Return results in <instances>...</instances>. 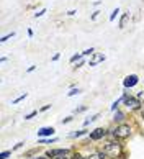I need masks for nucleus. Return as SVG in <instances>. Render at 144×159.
Wrapping results in <instances>:
<instances>
[{
    "instance_id": "4",
    "label": "nucleus",
    "mask_w": 144,
    "mask_h": 159,
    "mask_svg": "<svg viewBox=\"0 0 144 159\" xmlns=\"http://www.w3.org/2000/svg\"><path fill=\"white\" fill-rule=\"evenodd\" d=\"M124 87L128 89V87H134L136 84H137V75H134V74H131V75H128V77L124 79Z\"/></svg>"
},
{
    "instance_id": "10",
    "label": "nucleus",
    "mask_w": 144,
    "mask_h": 159,
    "mask_svg": "<svg viewBox=\"0 0 144 159\" xmlns=\"http://www.w3.org/2000/svg\"><path fill=\"white\" fill-rule=\"evenodd\" d=\"M128 18H129V13H124L123 18H121V21H119V28H124V26H126V21H128Z\"/></svg>"
},
{
    "instance_id": "1",
    "label": "nucleus",
    "mask_w": 144,
    "mask_h": 159,
    "mask_svg": "<svg viewBox=\"0 0 144 159\" xmlns=\"http://www.w3.org/2000/svg\"><path fill=\"white\" fill-rule=\"evenodd\" d=\"M105 152L111 157H116V156H119V152H121V146L118 143H108L105 146Z\"/></svg>"
},
{
    "instance_id": "20",
    "label": "nucleus",
    "mask_w": 144,
    "mask_h": 159,
    "mask_svg": "<svg viewBox=\"0 0 144 159\" xmlns=\"http://www.w3.org/2000/svg\"><path fill=\"white\" fill-rule=\"evenodd\" d=\"M39 143H56V138H52V139H39Z\"/></svg>"
},
{
    "instance_id": "23",
    "label": "nucleus",
    "mask_w": 144,
    "mask_h": 159,
    "mask_svg": "<svg viewBox=\"0 0 144 159\" xmlns=\"http://www.w3.org/2000/svg\"><path fill=\"white\" fill-rule=\"evenodd\" d=\"M49 107H51V105H44V107L41 108V111H46V110H49Z\"/></svg>"
},
{
    "instance_id": "28",
    "label": "nucleus",
    "mask_w": 144,
    "mask_h": 159,
    "mask_svg": "<svg viewBox=\"0 0 144 159\" xmlns=\"http://www.w3.org/2000/svg\"><path fill=\"white\" fill-rule=\"evenodd\" d=\"M36 159H46V157H36Z\"/></svg>"
},
{
    "instance_id": "21",
    "label": "nucleus",
    "mask_w": 144,
    "mask_h": 159,
    "mask_svg": "<svg viewBox=\"0 0 144 159\" xmlns=\"http://www.w3.org/2000/svg\"><path fill=\"white\" fill-rule=\"evenodd\" d=\"M82 54H83V56H87V54H93V48H90V49H85V51L82 52Z\"/></svg>"
},
{
    "instance_id": "18",
    "label": "nucleus",
    "mask_w": 144,
    "mask_h": 159,
    "mask_svg": "<svg viewBox=\"0 0 144 159\" xmlns=\"http://www.w3.org/2000/svg\"><path fill=\"white\" fill-rule=\"evenodd\" d=\"M36 113H38V111H36V110H34V111H31V113H28V115L25 116V120H31V118H33V116H34Z\"/></svg>"
},
{
    "instance_id": "3",
    "label": "nucleus",
    "mask_w": 144,
    "mask_h": 159,
    "mask_svg": "<svg viewBox=\"0 0 144 159\" xmlns=\"http://www.w3.org/2000/svg\"><path fill=\"white\" fill-rule=\"evenodd\" d=\"M106 134V129L103 128H97V129H93L92 133H90V139H93V141H97V139H101Z\"/></svg>"
},
{
    "instance_id": "8",
    "label": "nucleus",
    "mask_w": 144,
    "mask_h": 159,
    "mask_svg": "<svg viewBox=\"0 0 144 159\" xmlns=\"http://www.w3.org/2000/svg\"><path fill=\"white\" fill-rule=\"evenodd\" d=\"M123 100H124V103L128 105V107H131V108H136L137 105H139V100H137V98H131V97L128 98V97L124 95V97H123Z\"/></svg>"
},
{
    "instance_id": "12",
    "label": "nucleus",
    "mask_w": 144,
    "mask_h": 159,
    "mask_svg": "<svg viewBox=\"0 0 144 159\" xmlns=\"http://www.w3.org/2000/svg\"><path fill=\"white\" fill-rule=\"evenodd\" d=\"M87 133V129H82V131H77V133H72L70 136L72 138H77V136H82V134H85Z\"/></svg>"
},
{
    "instance_id": "25",
    "label": "nucleus",
    "mask_w": 144,
    "mask_h": 159,
    "mask_svg": "<svg viewBox=\"0 0 144 159\" xmlns=\"http://www.w3.org/2000/svg\"><path fill=\"white\" fill-rule=\"evenodd\" d=\"M72 120V116H67V118H65V120H62V123H69Z\"/></svg>"
},
{
    "instance_id": "22",
    "label": "nucleus",
    "mask_w": 144,
    "mask_h": 159,
    "mask_svg": "<svg viewBox=\"0 0 144 159\" xmlns=\"http://www.w3.org/2000/svg\"><path fill=\"white\" fill-rule=\"evenodd\" d=\"M44 13H46V8H43V10L39 11V13H36L34 16H36V18H38V16H41V15H44Z\"/></svg>"
},
{
    "instance_id": "14",
    "label": "nucleus",
    "mask_w": 144,
    "mask_h": 159,
    "mask_svg": "<svg viewBox=\"0 0 144 159\" xmlns=\"http://www.w3.org/2000/svg\"><path fill=\"white\" fill-rule=\"evenodd\" d=\"M82 56H83L82 52H80V54H75V56H72V57H70V62H75V61H79Z\"/></svg>"
},
{
    "instance_id": "27",
    "label": "nucleus",
    "mask_w": 144,
    "mask_h": 159,
    "mask_svg": "<svg viewBox=\"0 0 144 159\" xmlns=\"http://www.w3.org/2000/svg\"><path fill=\"white\" fill-rule=\"evenodd\" d=\"M54 159H69V157H64V156H57V157H54Z\"/></svg>"
},
{
    "instance_id": "19",
    "label": "nucleus",
    "mask_w": 144,
    "mask_h": 159,
    "mask_svg": "<svg viewBox=\"0 0 144 159\" xmlns=\"http://www.w3.org/2000/svg\"><path fill=\"white\" fill-rule=\"evenodd\" d=\"M25 97H26V93H23V95H20L18 98H15V100H13V103H18V102H21V100L25 98Z\"/></svg>"
},
{
    "instance_id": "17",
    "label": "nucleus",
    "mask_w": 144,
    "mask_h": 159,
    "mask_svg": "<svg viewBox=\"0 0 144 159\" xmlns=\"http://www.w3.org/2000/svg\"><path fill=\"white\" fill-rule=\"evenodd\" d=\"M118 13H119V10H118V8H116V10H113V13L110 15V21H113V20H115V16H116Z\"/></svg>"
},
{
    "instance_id": "15",
    "label": "nucleus",
    "mask_w": 144,
    "mask_h": 159,
    "mask_svg": "<svg viewBox=\"0 0 144 159\" xmlns=\"http://www.w3.org/2000/svg\"><path fill=\"white\" fill-rule=\"evenodd\" d=\"M77 93H80V90H79V89H72V90L67 93V95H69V97H74V95H77Z\"/></svg>"
},
{
    "instance_id": "26",
    "label": "nucleus",
    "mask_w": 144,
    "mask_h": 159,
    "mask_svg": "<svg viewBox=\"0 0 144 159\" xmlns=\"http://www.w3.org/2000/svg\"><path fill=\"white\" fill-rule=\"evenodd\" d=\"M74 159H85V157H82L80 154H77V156H74Z\"/></svg>"
},
{
    "instance_id": "24",
    "label": "nucleus",
    "mask_w": 144,
    "mask_h": 159,
    "mask_svg": "<svg viewBox=\"0 0 144 159\" xmlns=\"http://www.w3.org/2000/svg\"><path fill=\"white\" fill-rule=\"evenodd\" d=\"M118 103H119V102H115V103H113V107H111V110H116V108H118Z\"/></svg>"
},
{
    "instance_id": "5",
    "label": "nucleus",
    "mask_w": 144,
    "mask_h": 159,
    "mask_svg": "<svg viewBox=\"0 0 144 159\" xmlns=\"http://www.w3.org/2000/svg\"><path fill=\"white\" fill-rule=\"evenodd\" d=\"M67 149H52L46 152V157H57V156H65L67 154Z\"/></svg>"
},
{
    "instance_id": "16",
    "label": "nucleus",
    "mask_w": 144,
    "mask_h": 159,
    "mask_svg": "<svg viewBox=\"0 0 144 159\" xmlns=\"http://www.w3.org/2000/svg\"><path fill=\"white\" fill-rule=\"evenodd\" d=\"M10 154H11V151H3L2 154H0V159H7Z\"/></svg>"
},
{
    "instance_id": "2",
    "label": "nucleus",
    "mask_w": 144,
    "mask_h": 159,
    "mask_svg": "<svg viewBox=\"0 0 144 159\" xmlns=\"http://www.w3.org/2000/svg\"><path fill=\"white\" fill-rule=\"evenodd\" d=\"M129 134H131V128H129V125H119V126L115 129V136L119 138V139L128 138Z\"/></svg>"
},
{
    "instance_id": "7",
    "label": "nucleus",
    "mask_w": 144,
    "mask_h": 159,
    "mask_svg": "<svg viewBox=\"0 0 144 159\" xmlns=\"http://www.w3.org/2000/svg\"><path fill=\"white\" fill-rule=\"evenodd\" d=\"M101 61H105V54H93V57L88 61V66H97Z\"/></svg>"
},
{
    "instance_id": "29",
    "label": "nucleus",
    "mask_w": 144,
    "mask_h": 159,
    "mask_svg": "<svg viewBox=\"0 0 144 159\" xmlns=\"http://www.w3.org/2000/svg\"><path fill=\"white\" fill-rule=\"evenodd\" d=\"M142 118H144V108H142Z\"/></svg>"
},
{
    "instance_id": "11",
    "label": "nucleus",
    "mask_w": 144,
    "mask_h": 159,
    "mask_svg": "<svg viewBox=\"0 0 144 159\" xmlns=\"http://www.w3.org/2000/svg\"><path fill=\"white\" fill-rule=\"evenodd\" d=\"M124 120V115L123 113H119V111H116V115H115V121H123Z\"/></svg>"
},
{
    "instance_id": "6",
    "label": "nucleus",
    "mask_w": 144,
    "mask_h": 159,
    "mask_svg": "<svg viewBox=\"0 0 144 159\" xmlns=\"http://www.w3.org/2000/svg\"><path fill=\"white\" fill-rule=\"evenodd\" d=\"M54 129L52 126H46V128H41L38 129V136H51V134H54Z\"/></svg>"
},
{
    "instance_id": "9",
    "label": "nucleus",
    "mask_w": 144,
    "mask_h": 159,
    "mask_svg": "<svg viewBox=\"0 0 144 159\" xmlns=\"http://www.w3.org/2000/svg\"><path fill=\"white\" fill-rule=\"evenodd\" d=\"M106 157V152H93L92 156H88V159H105Z\"/></svg>"
},
{
    "instance_id": "13",
    "label": "nucleus",
    "mask_w": 144,
    "mask_h": 159,
    "mask_svg": "<svg viewBox=\"0 0 144 159\" xmlns=\"http://www.w3.org/2000/svg\"><path fill=\"white\" fill-rule=\"evenodd\" d=\"M11 36H15V33H13V31H11V33H8V34H5V36H3L2 39H0V41H2V43H5V41H7V39H10Z\"/></svg>"
}]
</instances>
